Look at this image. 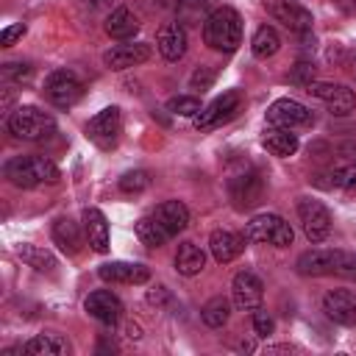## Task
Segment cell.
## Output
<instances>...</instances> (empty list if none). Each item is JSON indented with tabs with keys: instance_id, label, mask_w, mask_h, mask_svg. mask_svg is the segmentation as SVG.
I'll return each instance as SVG.
<instances>
[{
	"instance_id": "cell-1",
	"label": "cell",
	"mask_w": 356,
	"mask_h": 356,
	"mask_svg": "<svg viewBox=\"0 0 356 356\" xmlns=\"http://www.w3.org/2000/svg\"><path fill=\"white\" fill-rule=\"evenodd\" d=\"M203 42L211 50L234 53L242 42V17L231 6L214 8L203 22Z\"/></svg>"
},
{
	"instance_id": "cell-2",
	"label": "cell",
	"mask_w": 356,
	"mask_h": 356,
	"mask_svg": "<svg viewBox=\"0 0 356 356\" xmlns=\"http://www.w3.org/2000/svg\"><path fill=\"white\" fill-rule=\"evenodd\" d=\"M6 178L19 189H33L39 184H56L58 167L44 156H17L6 161Z\"/></svg>"
},
{
	"instance_id": "cell-3",
	"label": "cell",
	"mask_w": 356,
	"mask_h": 356,
	"mask_svg": "<svg viewBox=\"0 0 356 356\" xmlns=\"http://www.w3.org/2000/svg\"><path fill=\"white\" fill-rule=\"evenodd\" d=\"M8 131L17 139L42 142V139H50L56 134V120L47 111L36 108V106H19L8 117Z\"/></svg>"
},
{
	"instance_id": "cell-4",
	"label": "cell",
	"mask_w": 356,
	"mask_h": 356,
	"mask_svg": "<svg viewBox=\"0 0 356 356\" xmlns=\"http://www.w3.org/2000/svg\"><path fill=\"white\" fill-rule=\"evenodd\" d=\"M298 273L300 275H331V273H356V256L345 250H306L298 259Z\"/></svg>"
},
{
	"instance_id": "cell-5",
	"label": "cell",
	"mask_w": 356,
	"mask_h": 356,
	"mask_svg": "<svg viewBox=\"0 0 356 356\" xmlns=\"http://www.w3.org/2000/svg\"><path fill=\"white\" fill-rule=\"evenodd\" d=\"M245 239L248 242H261V245H275V248H286L295 239L292 225L281 217V214H256L248 225H245Z\"/></svg>"
},
{
	"instance_id": "cell-6",
	"label": "cell",
	"mask_w": 356,
	"mask_h": 356,
	"mask_svg": "<svg viewBox=\"0 0 356 356\" xmlns=\"http://www.w3.org/2000/svg\"><path fill=\"white\" fill-rule=\"evenodd\" d=\"M83 95V83L72 70H56L44 78V97L56 106V108H70L81 100Z\"/></svg>"
},
{
	"instance_id": "cell-7",
	"label": "cell",
	"mask_w": 356,
	"mask_h": 356,
	"mask_svg": "<svg viewBox=\"0 0 356 356\" xmlns=\"http://www.w3.org/2000/svg\"><path fill=\"white\" fill-rule=\"evenodd\" d=\"M122 134V114L117 106H106L103 111H97L89 122H86V136L89 142H95L100 150H111L117 147Z\"/></svg>"
},
{
	"instance_id": "cell-8",
	"label": "cell",
	"mask_w": 356,
	"mask_h": 356,
	"mask_svg": "<svg viewBox=\"0 0 356 356\" xmlns=\"http://www.w3.org/2000/svg\"><path fill=\"white\" fill-rule=\"evenodd\" d=\"M261 6L267 8V14L275 19V22H281L286 31H292V33H309L312 31V11L309 8H303L298 0H261Z\"/></svg>"
},
{
	"instance_id": "cell-9",
	"label": "cell",
	"mask_w": 356,
	"mask_h": 356,
	"mask_svg": "<svg viewBox=\"0 0 356 356\" xmlns=\"http://www.w3.org/2000/svg\"><path fill=\"white\" fill-rule=\"evenodd\" d=\"M298 217H300V225H303V234L309 242L317 245L331 234V214L320 200L300 197L298 200Z\"/></svg>"
},
{
	"instance_id": "cell-10",
	"label": "cell",
	"mask_w": 356,
	"mask_h": 356,
	"mask_svg": "<svg viewBox=\"0 0 356 356\" xmlns=\"http://www.w3.org/2000/svg\"><path fill=\"white\" fill-rule=\"evenodd\" d=\"M306 92L312 95V97H317V100H323L334 114H348V111H353L356 108V92L353 89H348L345 83H328V81H312L309 86H306Z\"/></svg>"
},
{
	"instance_id": "cell-11",
	"label": "cell",
	"mask_w": 356,
	"mask_h": 356,
	"mask_svg": "<svg viewBox=\"0 0 356 356\" xmlns=\"http://www.w3.org/2000/svg\"><path fill=\"white\" fill-rule=\"evenodd\" d=\"M231 300L242 312H256L261 306V300H264V284H261V278L256 273H250V270L236 273L234 281H231Z\"/></svg>"
},
{
	"instance_id": "cell-12",
	"label": "cell",
	"mask_w": 356,
	"mask_h": 356,
	"mask_svg": "<svg viewBox=\"0 0 356 356\" xmlns=\"http://www.w3.org/2000/svg\"><path fill=\"white\" fill-rule=\"evenodd\" d=\"M228 195H231L236 209H253L264 195V178L259 172H253V170L236 172L228 181Z\"/></svg>"
},
{
	"instance_id": "cell-13",
	"label": "cell",
	"mask_w": 356,
	"mask_h": 356,
	"mask_svg": "<svg viewBox=\"0 0 356 356\" xmlns=\"http://www.w3.org/2000/svg\"><path fill=\"white\" fill-rule=\"evenodd\" d=\"M242 106V95L236 89H228L222 92L217 100H211L197 117H195V128H214L220 122H228Z\"/></svg>"
},
{
	"instance_id": "cell-14",
	"label": "cell",
	"mask_w": 356,
	"mask_h": 356,
	"mask_svg": "<svg viewBox=\"0 0 356 356\" xmlns=\"http://www.w3.org/2000/svg\"><path fill=\"white\" fill-rule=\"evenodd\" d=\"M312 120L314 114L292 97H281L267 108V122L278 128H300V125H312Z\"/></svg>"
},
{
	"instance_id": "cell-15",
	"label": "cell",
	"mask_w": 356,
	"mask_h": 356,
	"mask_svg": "<svg viewBox=\"0 0 356 356\" xmlns=\"http://www.w3.org/2000/svg\"><path fill=\"white\" fill-rule=\"evenodd\" d=\"M150 44H145V42H128V44H114L111 50H106L103 53V64L108 67V70H128V67H139V64H145L147 58H150Z\"/></svg>"
},
{
	"instance_id": "cell-16",
	"label": "cell",
	"mask_w": 356,
	"mask_h": 356,
	"mask_svg": "<svg viewBox=\"0 0 356 356\" xmlns=\"http://www.w3.org/2000/svg\"><path fill=\"white\" fill-rule=\"evenodd\" d=\"M323 312L339 325H356V295L350 289H331L323 298Z\"/></svg>"
},
{
	"instance_id": "cell-17",
	"label": "cell",
	"mask_w": 356,
	"mask_h": 356,
	"mask_svg": "<svg viewBox=\"0 0 356 356\" xmlns=\"http://www.w3.org/2000/svg\"><path fill=\"white\" fill-rule=\"evenodd\" d=\"M83 306H86V312L95 320H100L106 325H114L122 317V300L111 289H95V292H89V298L83 300Z\"/></svg>"
},
{
	"instance_id": "cell-18",
	"label": "cell",
	"mask_w": 356,
	"mask_h": 356,
	"mask_svg": "<svg viewBox=\"0 0 356 356\" xmlns=\"http://www.w3.org/2000/svg\"><path fill=\"white\" fill-rule=\"evenodd\" d=\"M97 275L111 284H145L150 278V270L136 261H108L97 267Z\"/></svg>"
},
{
	"instance_id": "cell-19",
	"label": "cell",
	"mask_w": 356,
	"mask_h": 356,
	"mask_svg": "<svg viewBox=\"0 0 356 356\" xmlns=\"http://www.w3.org/2000/svg\"><path fill=\"white\" fill-rule=\"evenodd\" d=\"M83 234H86V242L92 245L95 253H106L108 250V222H106V214L95 206L83 209Z\"/></svg>"
},
{
	"instance_id": "cell-20",
	"label": "cell",
	"mask_w": 356,
	"mask_h": 356,
	"mask_svg": "<svg viewBox=\"0 0 356 356\" xmlns=\"http://www.w3.org/2000/svg\"><path fill=\"white\" fill-rule=\"evenodd\" d=\"M245 236H239V234H234V231H214L211 236H209V250H211V256H214V261H220V264H228V261H234L239 253H242V248H245Z\"/></svg>"
},
{
	"instance_id": "cell-21",
	"label": "cell",
	"mask_w": 356,
	"mask_h": 356,
	"mask_svg": "<svg viewBox=\"0 0 356 356\" xmlns=\"http://www.w3.org/2000/svg\"><path fill=\"white\" fill-rule=\"evenodd\" d=\"M159 53L167 61H178L186 53V28L181 22H170L159 31Z\"/></svg>"
},
{
	"instance_id": "cell-22",
	"label": "cell",
	"mask_w": 356,
	"mask_h": 356,
	"mask_svg": "<svg viewBox=\"0 0 356 356\" xmlns=\"http://www.w3.org/2000/svg\"><path fill=\"white\" fill-rule=\"evenodd\" d=\"M153 217L170 231V236L181 234L186 225H189V209L181 203V200H164L153 209Z\"/></svg>"
},
{
	"instance_id": "cell-23",
	"label": "cell",
	"mask_w": 356,
	"mask_h": 356,
	"mask_svg": "<svg viewBox=\"0 0 356 356\" xmlns=\"http://www.w3.org/2000/svg\"><path fill=\"white\" fill-rule=\"evenodd\" d=\"M25 353H31V356H67L70 353V342H67L64 334L47 331V334H36L25 345Z\"/></svg>"
},
{
	"instance_id": "cell-24",
	"label": "cell",
	"mask_w": 356,
	"mask_h": 356,
	"mask_svg": "<svg viewBox=\"0 0 356 356\" xmlns=\"http://www.w3.org/2000/svg\"><path fill=\"white\" fill-rule=\"evenodd\" d=\"M136 31H139V19H136V14H134L131 8H125V6L114 8V11L108 14V19H106V33H108L111 39H134Z\"/></svg>"
},
{
	"instance_id": "cell-25",
	"label": "cell",
	"mask_w": 356,
	"mask_h": 356,
	"mask_svg": "<svg viewBox=\"0 0 356 356\" xmlns=\"http://www.w3.org/2000/svg\"><path fill=\"white\" fill-rule=\"evenodd\" d=\"M53 242H56L67 256H75V253L81 250V245H83L78 222H72L70 217H58V220L53 222Z\"/></svg>"
},
{
	"instance_id": "cell-26",
	"label": "cell",
	"mask_w": 356,
	"mask_h": 356,
	"mask_svg": "<svg viewBox=\"0 0 356 356\" xmlns=\"http://www.w3.org/2000/svg\"><path fill=\"white\" fill-rule=\"evenodd\" d=\"M264 147L273 153V156H281V159H286V156H292L295 150H298V136L292 134V128H278V125H273V128H267L264 131Z\"/></svg>"
},
{
	"instance_id": "cell-27",
	"label": "cell",
	"mask_w": 356,
	"mask_h": 356,
	"mask_svg": "<svg viewBox=\"0 0 356 356\" xmlns=\"http://www.w3.org/2000/svg\"><path fill=\"white\" fill-rule=\"evenodd\" d=\"M206 267V253L195 242H181L175 250V270L181 275H197Z\"/></svg>"
},
{
	"instance_id": "cell-28",
	"label": "cell",
	"mask_w": 356,
	"mask_h": 356,
	"mask_svg": "<svg viewBox=\"0 0 356 356\" xmlns=\"http://www.w3.org/2000/svg\"><path fill=\"white\" fill-rule=\"evenodd\" d=\"M134 231H136V239H139L142 245H147V248H161V245H167V239H170V231H167L153 214L136 220Z\"/></svg>"
},
{
	"instance_id": "cell-29",
	"label": "cell",
	"mask_w": 356,
	"mask_h": 356,
	"mask_svg": "<svg viewBox=\"0 0 356 356\" xmlns=\"http://www.w3.org/2000/svg\"><path fill=\"white\" fill-rule=\"evenodd\" d=\"M250 50H253L256 58H270V56H275V53L281 50V36H278V31H275L273 25H261V28L253 33V39H250Z\"/></svg>"
},
{
	"instance_id": "cell-30",
	"label": "cell",
	"mask_w": 356,
	"mask_h": 356,
	"mask_svg": "<svg viewBox=\"0 0 356 356\" xmlns=\"http://www.w3.org/2000/svg\"><path fill=\"white\" fill-rule=\"evenodd\" d=\"M228 317H231V300L222 298V295L206 300L203 309H200V320H203L209 328H222V325L228 323Z\"/></svg>"
},
{
	"instance_id": "cell-31",
	"label": "cell",
	"mask_w": 356,
	"mask_h": 356,
	"mask_svg": "<svg viewBox=\"0 0 356 356\" xmlns=\"http://www.w3.org/2000/svg\"><path fill=\"white\" fill-rule=\"evenodd\" d=\"M19 259H22L28 267L39 270V273H53V270H56V256H53L50 250L39 248V245H22V248H19Z\"/></svg>"
},
{
	"instance_id": "cell-32",
	"label": "cell",
	"mask_w": 356,
	"mask_h": 356,
	"mask_svg": "<svg viewBox=\"0 0 356 356\" xmlns=\"http://www.w3.org/2000/svg\"><path fill=\"white\" fill-rule=\"evenodd\" d=\"M209 0H178V22H206L209 17Z\"/></svg>"
},
{
	"instance_id": "cell-33",
	"label": "cell",
	"mask_w": 356,
	"mask_h": 356,
	"mask_svg": "<svg viewBox=\"0 0 356 356\" xmlns=\"http://www.w3.org/2000/svg\"><path fill=\"white\" fill-rule=\"evenodd\" d=\"M147 186H150V175H147L145 170H128V172H122V178H120V189L128 192V195H139V192H145Z\"/></svg>"
},
{
	"instance_id": "cell-34",
	"label": "cell",
	"mask_w": 356,
	"mask_h": 356,
	"mask_svg": "<svg viewBox=\"0 0 356 356\" xmlns=\"http://www.w3.org/2000/svg\"><path fill=\"white\" fill-rule=\"evenodd\" d=\"M167 111H172V114H184V117H197L203 108H200V100H197V97H192V95H181V97L167 100Z\"/></svg>"
},
{
	"instance_id": "cell-35",
	"label": "cell",
	"mask_w": 356,
	"mask_h": 356,
	"mask_svg": "<svg viewBox=\"0 0 356 356\" xmlns=\"http://www.w3.org/2000/svg\"><path fill=\"white\" fill-rule=\"evenodd\" d=\"M3 78L14 81V83H28L33 78V67L25 61H8V64H3Z\"/></svg>"
},
{
	"instance_id": "cell-36",
	"label": "cell",
	"mask_w": 356,
	"mask_h": 356,
	"mask_svg": "<svg viewBox=\"0 0 356 356\" xmlns=\"http://www.w3.org/2000/svg\"><path fill=\"white\" fill-rule=\"evenodd\" d=\"M314 72H317V67H314V64L300 61V64H295V70L289 72V81H292V83H298V86H309V83L314 81Z\"/></svg>"
},
{
	"instance_id": "cell-37",
	"label": "cell",
	"mask_w": 356,
	"mask_h": 356,
	"mask_svg": "<svg viewBox=\"0 0 356 356\" xmlns=\"http://www.w3.org/2000/svg\"><path fill=\"white\" fill-rule=\"evenodd\" d=\"M189 83H192V89L206 92V89L214 83V70H211V67H200V70H195L192 78H189Z\"/></svg>"
},
{
	"instance_id": "cell-38",
	"label": "cell",
	"mask_w": 356,
	"mask_h": 356,
	"mask_svg": "<svg viewBox=\"0 0 356 356\" xmlns=\"http://www.w3.org/2000/svg\"><path fill=\"white\" fill-rule=\"evenodd\" d=\"M253 328H256L259 337H270V334H273V317H270L261 306L253 312Z\"/></svg>"
},
{
	"instance_id": "cell-39",
	"label": "cell",
	"mask_w": 356,
	"mask_h": 356,
	"mask_svg": "<svg viewBox=\"0 0 356 356\" xmlns=\"http://www.w3.org/2000/svg\"><path fill=\"white\" fill-rule=\"evenodd\" d=\"M25 33V25L22 22H17V25H8V28H3V33H0V44H14V39H19Z\"/></svg>"
},
{
	"instance_id": "cell-40",
	"label": "cell",
	"mask_w": 356,
	"mask_h": 356,
	"mask_svg": "<svg viewBox=\"0 0 356 356\" xmlns=\"http://www.w3.org/2000/svg\"><path fill=\"white\" fill-rule=\"evenodd\" d=\"M342 186L356 192V164H350L348 170H342Z\"/></svg>"
},
{
	"instance_id": "cell-41",
	"label": "cell",
	"mask_w": 356,
	"mask_h": 356,
	"mask_svg": "<svg viewBox=\"0 0 356 356\" xmlns=\"http://www.w3.org/2000/svg\"><path fill=\"white\" fill-rule=\"evenodd\" d=\"M167 298H170V295H167V286H156V289L147 292V300H150V303H164Z\"/></svg>"
},
{
	"instance_id": "cell-42",
	"label": "cell",
	"mask_w": 356,
	"mask_h": 356,
	"mask_svg": "<svg viewBox=\"0 0 356 356\" xmlns=\"http://www.w3.org/2000/svg\"><path fill=\"white\" fill-rule=\"evenodd\" d=\"M89 8H95V11H100V8H108L111 6V0H83Z\"/></svg>"
},
{
	"instance_id": "cell-43",
	"label": "cell",
	"mask_w": 356,
	"mask_h": 356,
	"mask_svg": "<svg viewBox=\"0 0 356 356\" xmlns=\"http://www.w3.org/2000/svg\"><path fill=\"white\" fill-rule=\"evenodd\" d=\"M353 75H356V58H353Z\"/></svg>"
}]
</instances>
